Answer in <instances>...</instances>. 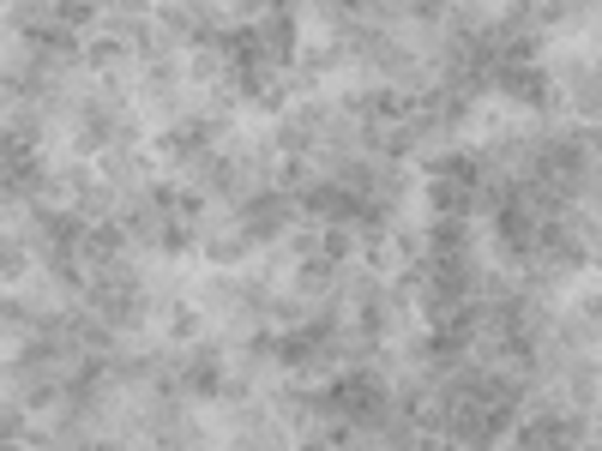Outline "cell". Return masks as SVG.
<instances>
[{"label": "cell", "mask_w": 602, "mask_h": 451, "mask_svg": "<svg viewBox=\"0 0 602 451\" xmlns=\"http://www.w3.org/2000/svg\"><path fill=\"white\" fill-rule=\"evenodd\" d=\"M181 386L193 391V398H217V391L229 386V379H223V361L217 355H193L187 361V374H181Z\"/></svg>", "instance_id": "1"}]
</instances>
